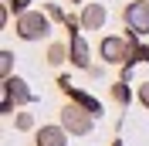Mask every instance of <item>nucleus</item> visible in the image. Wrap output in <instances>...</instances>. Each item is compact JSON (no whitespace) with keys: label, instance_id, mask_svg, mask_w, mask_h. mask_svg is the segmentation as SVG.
I'll list each match as a JSON object with an SVG mask.
<instances>
[{"label":"nucleus","instance_id":"1","mask_svg":"<svg viewBox=\"0 0 149 146\" xmlns=\"http://www.w3.org/2000/svg\"><path fill=\"white\" fill-rule=\"evenodd\" d=\"M58 126H65L68 136H88L95 129V116H88V112L81 109V105H74V102H68V105H61V112H58Z\"/></svg>","mask_w":149,"mask_h":146},{"label":"nucleus","instance_id":"2","mask_svg":"<svg viewBox=\"0 0 149 146\" xmlns=\"http://www.w3.org/2000/svg\"><path fill=\"white\" fill-rule=\"evenodd\" d=\"M14 31H17L20 41H41V37H47L51 24H47V14H41V10H27V14H20V17L14 20Z\"/></svg>","mask_w":149,"mask_h":146},{"label":"nucleus","instance_id":"3","mask_svg":"<svg viewBox=\"0 0 149 146\" xmlns=\"http://www.w3.org/2000/svg\"><path fill=\"white\" fill-rule=\"evenodd\" d=\"M58 88L65 92V95H68V99L74 102V105H81V109L88 112V116H95V119L102 116V102L95 99L92 92H85V88H78V85H74L71 78H68V75H61V78H58Z\"/></svg>","mask_w":149,"mask_h":146},{"label":"nucleus","instance_id":"4","mask_svg":"<svg viewBox=\"0 0 149 146\" xmlns=\"http://www.w3.org/2000/svg\"><path fill=\"white\" fill-rule=\"evenodd\" d=\"M98 58L105 65H125L129 61V41L125 37H115V34L102 37L98 41Z\"/></svg>","mask_w":149,"mask_h":146},{"label":"nucleus","instance_id":"5","mask_svg":"<svg viewBox=\"0 0 149 146\" xmlns=\"http://www.w3.org/2000/svg\"><path fill=\"white\" fill-rule=\"evenodd\" d=\"M122 17H125V24H129L132 34H149V4L146 0H132V4H125V10H122Z\"/></svg>","mask_w":149,"mask_h":146},{"label":"nucleus","instance_id":"6","mask_svg":"<svg viewBox=\"0 0 149 146\" xmlns=\"http://www.w3.org/2000/svg\"><path fill=\"white\" fill-rule=\"evenodd\" d=\"M3 95H7L14 105H27L34 95H31V88H27V82L24 78H17V75H10V78H3Z\"/></svg>","mask_w":149,"mask_h":146},{"label":"nucleus","instance_id":"7","mask_svg":"<svg viewBox=\"0 0 149 146\" xmlns=\"http://www.w3.org/2000/svg\"><path fill=\"white\" fill-rule=\"evenodd\" d=\"M34 146H68L65 126H41L34 136Z\"/></svg>","mask_w":149,"mask_h":146},{"label":"nucleus","instance_id":"8","mask_svg":"<svg viewBox=\"0 0 149 146\" xmlns=\"http://www.w3.org/2000/svg\"><path fill=\"white\" fill-rule=\"evenodd\" d=\"M105 7L102 4H85V10H81V31H102V24H105Z\"/></svg>","mask_w":149,"mask_h":146},{"label":"nucleus","instance_id":"9","mask_svg":"<svg viewBox=\"0 0 149 146\" xmlns=\"http://www.w3.org/2000/svg\"><path fill=\"white\" fill-rule=\"evenodd\" d=\"M68 51H71V65L74 68H88V44H85L81 31H74L68 37Z\"/></svg>","mask_w":149,"mask_h":146},{"label":"nucleus","instance_id":"10","mask_svg":"<svg viewBox=\"0 0 149 146\" xmlns=\"http://www.w3.org/2000/svg\"><path fill=\"white\" fill-rule=\"evenodd\" d=\"M112 99H115V102L122 105V109H125V105H129V99H132L129 85H125V82H115V85H112Z\"/></svg>","mask_w":149,"mask_h":146},{"label":"nucleus","instance_id":"11","mask_svg":"<svg viewBox=\"0 0 149 146\" xmlns=\"http://www.w3.org/2000/svg\"><path fill=\"white\" fill-rule=\"evenodd\" d=\"M65 58H71V51H68L65 44H51L47 48V65H61Z\"/></svg>","mask_w":149,"mask_h":146},{"label":"nucleus","instance_id":"12","mask_svg":"<svg viewBox=\"0 0 149 146\" xmlns=\"http://www.w3.org/2000/svg\"><path fill=\"white\" fill-rule=\"evenodd\" d=\"M10 68H14V51H7V48H3V51H0V75H3V78H10Z\"/></svg>","mask_w":149,"mask_h":146},{"label":"nucleus","instance_id":"13","mask_svg":"<svg viewBox=\"0 0 149 146\" xmlns=\"http://www.w3.org/2000/svg\"><path fill=\"white\" fill-rule=\"evenodd\" d=\"M14 126H17L20 133H27V129H34V116H31V112H20V116H17V122H14Z\"/></svg>","mask_w":149,"mask_h":146},{"label":"nucleus","instance_id":"14","mask_svg":"<svg viewBox=\"0 0 149 146\" xmlns=\"http://www.w3.org/2000/svg\"><path fill=\"white\" fill-rule=\"evenodd\" d=\"M27 4H31V0H7V7H14L17 17H20V14H27Z\"/></svg>","mask_w":149,"mask_h":146},{"label":"nucleus","instance_id":"15","mask_svg":"<svg viewBox=\"0 0 149 146\" xmlns=\"http://www.w3.org/2000/svg\"><path fill=\"white\" fill-rule=\"evenodd\" d=\"M136 95H139V102H142V105L149 109V82H142L139 88H136Z\"/></svg>","mask_w":149,"mask_h":146},{"label":"nucleus","instance_id":"16","mask_svg":"<svg viewBox=\"0 0 149 146\" xmlns=\"http://www.w3.org/2000/svg\"><path fill=\"white\" fill-rule=\"evenodd\" d=\"M47 17H54V20H61V24H65V14H61V7H54V4H47Z\"/></svg>","mask_w":149,"mask_h":146},{"label":"nucleus","instance_id":"17","mask_svg":"<svg viewBox=\"0 0 149 146\" xmlns=\"http://www.w3.org/2000/svg\"><path fill=\"white\" fill-rule=\"evenodd\" d=\"M112 146H122V139H115V143H112Z\"/></svg>","mask_w":149,"mask_h":146},{"label":"nucleus","instance_id":"18","mask_svg":"<svg viewBox=\"0 0 149 146\" xmlns=\"http://www.w3.org/2000/svg\"><path fill=\"white\" fill-rule=\"evenodd\" d=\"M71 4H81V0H71Z\"/></svg>","mask_w":149,"mask_h":146}]
</instances>
